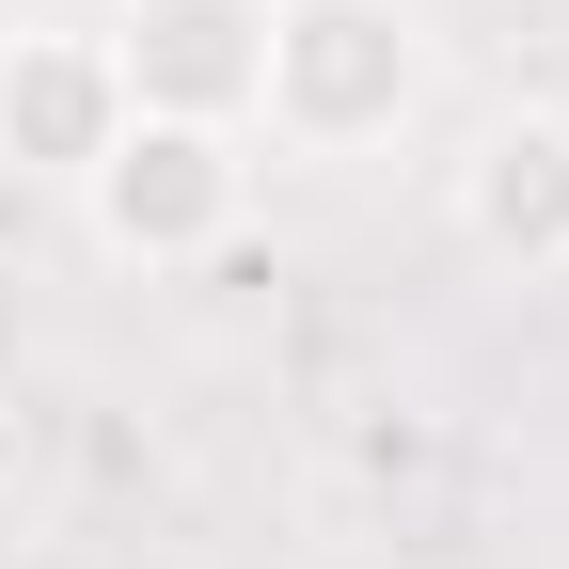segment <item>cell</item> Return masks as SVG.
I'll return each mask as SVG.
<instances>
[{
	"label": "cell",
	"instance_id": "5",
	"mask_svg": "<svg viewBox=\"0 0 569 569\" xmlns=\"http://www.w3.org/2000/svg\"><path fill=\"white\" fill-rule=\"evenodd\" d=\"M459 238L490 253V269H522V284H553L569 269V111H490L475 142H459Z\"/></svg>",
	"mask_w": 569,
	"mask_h": 569
},
{
	"label": "cell",
	"instance_id": "2",
	"mask_svg": "<svg viewBox=\"0 0 569 569\" xmlns=\"http://www.w3.org/2000/svg\"><path fill=\"white\" fill-rule=\"evenodd\" d=\"M238 222H253L238 127H159V111H127L111 159L80 174V238H96L111 269H222Z\"/></svg>",
	"mask_w": 569,
	"mask_h": 569
},
{
	"label": "cell",
	"instance_id": "4",
	"mask_svg": "<svg viewBox=\"0 0 569 569\" xmlns=\"http://www.w3.org/2000/svg\"><path fill=\"white\" fill-rule=\"evenodd\" d=\"M111 80L159 127H253V63H269V0H111Z\"/></svg>",
	"mask_w": 569,
	"mask_h": 569
},
{
	"label": "cell",
	"instance_id": "3",
	"mask_svg": "<svg viewBox=\"0 0 569 569\" xmlns=\"http://www.w3.org/2000/svg\"><path fill=\"white\" fill-rule=\"evenodd\" d=\"M111 127H127L111 32H80V17H17V32H0V174L80 190L111 159Z\"/></svg>",
	"mask_w": 569,
	"mask_h": 569
},
{
	"label": "cell",
	"instance_id": "6",
	"mask_svg": "<svg viewBox=\"0 0 569 569\" xmlns=\"http://www.w3.org/2000/svg\"><path fill=\"white\" fill-rule=\"evenodd\" d=\"M48 17H80V32H96V17H111V0H48Z\"/></svg>",
	"mask_w": 569,
	"mask_h": 569
},
{
	"label": "cell",
	"instance_id": "1",
	"mask_svg": "<svg viewBox=\"0 0 569 569\" xmlns=\"http://www.w3.org/2000/svg\"><path fill=\"white\" fill-rule=\"evenodd\" d=\"M269 142L301 159H365L427 111V17L411 0H269V63H253Z\"/></svg>",
	"mask_w": 569,
	"mask_h": 569
}]
</instances>
